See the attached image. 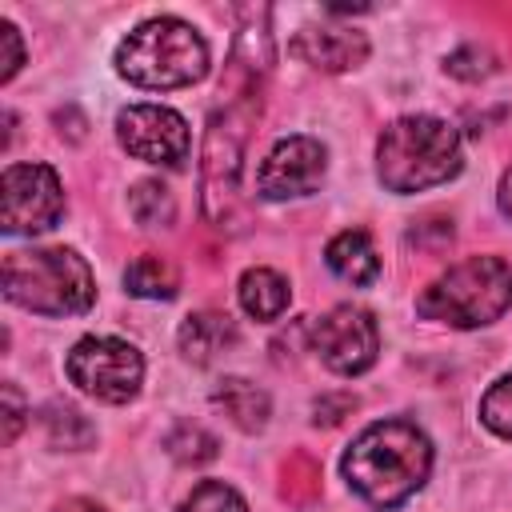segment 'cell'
<instances>
[{"label":"cell","mask_w":512,"mask_h":512,"mask_svg":"<svg viewBox=\"0 0 512 512\" xmlns=\"http://www.w3.org/2000/svg\"><path fill=\"white\" fill-rule=\"evenodd\" d=\"M432 468V444L412 420H376L368 424L344 452V480L348 488L368 500L372 508L404 504Z\"/></svg>","instance_id":"cell-1"},{"label":"cell","mask_w":512,"mask_h":512,"mask_svg":"<svg viewBox=\"0 0 512 512\" xmlns=\"http://www.w3.org/2000/svg\"><path fill=\"white\" fill-rule=\"evenodd\" d=\"M460 136L440 116H400L376 140V172L388 192H424L460 172Z\"/></svg>","instance_id":"cell-2"},{"label":"cell","mask_w":512,"mask_h":512,"mask_svg":"<svg viewBox=\"0 0 512 512\" xmlns=\"http://www.w3.org/2000/svg\"><path fill=\"white\" fill-rule=\"evenodd\" d=\"M116 72L140 88H188L208 76V44L188 20L152 16L120 40Z\"/></svg>","instance_id":"cell-3"},{"label":"cell","mask_w":512,"mask_h":512,"mask_svg":"<svg viewBox=\"0 0 512 512\" xmlns=\"http://www.w3.org/2000/svg\"><path fill=\"white\" fill-rule=\"evenodd\" d=\"M4 296L40 316H76L92 308L96 280L72 248H28L4 256Z\"/></svg>","instance_id":"cell-4"},{"label":"cell","mask_w":512,"mask_h":512,"mask_svg":"<svg viewBox=\"0 0 512 512\" xmlns=\"http://www.w3.org/2000/svg\"><path fill=\"white\" fill-rule=\"evenodd\" d=\"M508 308H512V268L500 256H468L416 296V312L448 328H480L500 320Z\"/></svg>","instance_id":"cell-5"},{"label":"cell","mask_w":512,"mask_h":512,"mask_svg":"<svg viewBox=\"0 0 512 512\" xmlns=\"http://www.w3.org/2000/svg\"><path fill=\"white\" fill-rule=\"evenodd\" d=\"M68 380L84 392L96 396L104 404H124L140 392L144 380V356L116 336H84L72 344L68 360H64Z\"/></svg>","instance_id":"cell-6"},{"label":"cell","mask_w":512,"mask_h":512,"mask_svg":"<svg viewBox=\"0 0 512 512\" xmlns=\"http://www.w3.org/2000/svg\"><path fill=\"white\" fill-rule=\"evenodd\" d=\"M312 352L332 368L336 376H360L376 364L380 352V328L368 308L360 304H336L312 324Z\"/></svg>","instance_id":"cell-7"},{"label":"cell","mask_w":512,"mask_h":512,"mask_svg":"<svg viewBox=\"0 0 512 512\" xmlns=\"http://www.w3.org/2000/svg\"><path fill=\"white\" fill-rule=\"evenodd\" d=\"M4 232L32 236L48 232L64 216V188L48 164H8L4 168Z\"/></svg>","instance_id":"cell-8"},{"label":"cell","mask_w":512,"mask_h":512,"mask_svg":"<svg viewBox=\"0 0 512 512\" xmlns=\"http://www.w3.org/2000/svg\"><path fill=\"white\" fill-rule=\"evenodd\" d=\"M116 140L128 156L144 160V164H164L176 168L188 160L192 136L180 112L164 108V104H132L116 116Z\"/></svg>","instance_id":"cell-9"},{"label":"cell","mask_w":512,"mask_h":512,"mask_svg":"<svg viewBox=\"0 0 512 512\" xmlns=\"http://www.w3.org/2000/svg\"><path fill=\"white\" fill-rule=\"evenodd\" d=\"M324 168H328V152H324L320 140H312V136H284L264 156V164L256 172V192L264 200L308 196V192L320 188Z\"/></svg>","instance_id":"cell-10"},{"label":"cell","mask_w":512,"mask_h":512,"mask_svg":"<svg viewBox=\"0 0 512 512\" xmlns=\"http://www.w3.org/2000/svg\"><path fill=\"white\" fill-rule=\"evenodd\" d=\"M292 52L304 64L320 68V72H348V68L364 64L368 36L356 32V28H340V24H312V28H300L296 32Z\"/></svg>","instance_id":"cell-11"},{"label":"cell","mask_w":512,"mask_h":512,"mask_svg":"<svg viewBox=\"0 0 512 512\" xmlns=\"http://www.w3.org/2000/svg\"><path fill=\"white\" fill-rule=\"evenodd\" d=\"M240 340L236 332V320L228 312H192L184 324H180V352L196 364H208L216 360L220 352H228L232 344Z\"/></svg>","instance_id":"cell-12"},{"label":"cell","mask_w":512,"mask_h":512,"mask_svg":"<svg viewBox=\"0 0 512 512\" xmlns=\"http://www.w3.org/2000/svg\"><path fill=\"white\" fill-rule=\"evenodd\" d=\"M212 404L240 428V432H260L268 424V392L256 388L244 376H224L212 388Z\"/></svg>","instance_id":"cell-13"},{"label":"cell","mask_w":512,"mask_h":512,"mask_svg":"<svg viewBox=\"0 0 512 512\" xmlns=\"http://www.w3.org/2000/svg\"><path fill=\"white\" fill-rule=\"evenodd\" d=\"M324 260H328V268H332L340 280H348V284H372V280L380 276V256H376V248H372V240H368L364 228L340 232V236L324 248Z\"/></svg>","instance_id":"cell-14"},{"label":"cell","mask_w":512,"mask_h":512,"mask_svg":"<svg viewBox=\"0 0 512 512\" xmlns=\"http://www.w3.org/2000/svg\"><path fill=\"white\" fill-rule=\"evenodd\" d=\"M236 292H240V308L252 320H276V316H284V308L292 300L288 280L280 272H272V268H248L240 276V288Z\"/></svg>","instance_id":"cell-15"},{"label":"cell","mask_w":512,"mask_h":512,"mask_svg":"<svg viewBox=\"0 0 512 512\" xmlns=\"http://www.w3.org/2000/svg\"><path fill=\"white\" fill-rule=\"evenodd\" d=\"M124 288L132 296H144V300H172L176 288H180V272L172 268V260L164 256H136L124 272Z\"/></svg>","instance_id":"cell-16"},{"label":"cell","mask_w":512,"mask_h":512,"mask_svg":"<svg viewBox=\"0 0 512 512\" xmlns=\"http://www.w3.org/2000/svg\"><path fill=\"white\" fill-rule=\"evenodd\" d=\"M128 212L140 228H168L176 220V196L160 180H140L128 192Z\"/></svg>","instance_id":"cell-17"},{"label":"cell","mask_w":512,"mask_h":512,"mask_svg":"<svg viewBox=\"0 0 512 512\" xmlns=\"http://www.w3.org/2000/svg\"><path fill=\"white\" fill-rule=\"evenodd\" d=\"M44 428H48V440L56 448H88L96 440V428L68 404H48L44 408Z\"/></svg>","instance_id":"cell-18"},{"label":"cell","mask_w":512,"mask_h":512,"mask_svg":"<svg viewBox=\"0 0 512 512\" xmlns=\"http://www.w3.org/2000/svg\"><path fill=\"white\" fill-rule=\"evenodd\" d=\"M164 448H168V456L180 460V464H204V460L216 456V436L204 432L200 424H176V428L168 432Z\"/></svg>","instance_id":"cell-19"},{"label":"cell","mask_w":512,"mask_h":512,"mask_svg":"<svg viewBox=\"0 0 512 512\" xmlns=\"http://www.w3.org/2000/svg\"><path fill=\"white\" fill-rule=\"evenodd\" d=\"M176 512H248V504L224 480H204V484L192 488V496Z\"/></svg>","instance_id":"cell-20"},{"label":"cell","mask_w":512,"mask_h":512,"mask_svg":"<svg viewBox=\"0 0 512 512\" xmlns=\"http://www.w3.org/2000/svg\"><path fill=\"white\" fill-rule=\"evenodd\" d=\"M480 420H484L496 436L512 440V372L500 376V380L484 392V400H480Z\"/></svg>","instance_id":"cell-21"},{"label":"cell","mask_w":512,"mask_h":512,"mask_svg":"<svg viewBox=\"0 0 512 512\" xmlns=\"http://www.w3.org/2000/svg\"><path fill=\"white\" fill-rule=\"evenodd\" d=\"M20 64H24V44H20V32H16L8 20H0V80L8 84V80L20 72Z\"/></svg>","instance_id":"cell-22"},{"label":"cell","mask_w":512,"mask_h":512,"mask_svg":"<svg viewBox=\"0 0 512 512\" xmlns=\"http://www.w3.org/2000/svg\"><path fill=\"white\" fill-rule=\"evenodd\" d=\"M0 396H4V444H12L16 432H20V424H24V404H20L16 384H4Z\"/></svg>","instance_id":"cell-23"},{"label":"cell","mask_w":512,"mask_h":512,"mask_svg":"<svg viewBox=\"0 0 512 512\" xmlns=\"http://www.w3.org/2000/svg\"><path fill=\"white\" fill-rule=\"evenodd\" d=\"M352 408H356V400H352L348 392H340V396H320L316 408H312V412H316L312 420H316V424H320V420H324V424H336V420H344V412H352Z\"/></svg>","instance_id":"cell-24"},{"label":"cell","mask_w":512,"mask_h":512,"mask_svg":"<svg viewBox=\"0 0 512 512\" xmlns=\"http://www.w3.org/2000/svg\"><path fill=\"white\" fill-rule=\"evenodd\" d=\"M56 512H104L96 500H84V496H72V500H64Z\"/></svg>","instance_id":"cell-25"},{"label":"cell","mask_w":512,"mask_h":512,"mask_svg":"<svg viewBox=\"0 0 512 512\" xmlns=\"http://www.w3.org/2000/svg\"><path fill=\"white\" fill-rule=\"evenodd\" d=\"M500 212L512 220V168L500 176Z\"/></svg>","instance_id":"cell-26"}]
</instances>
